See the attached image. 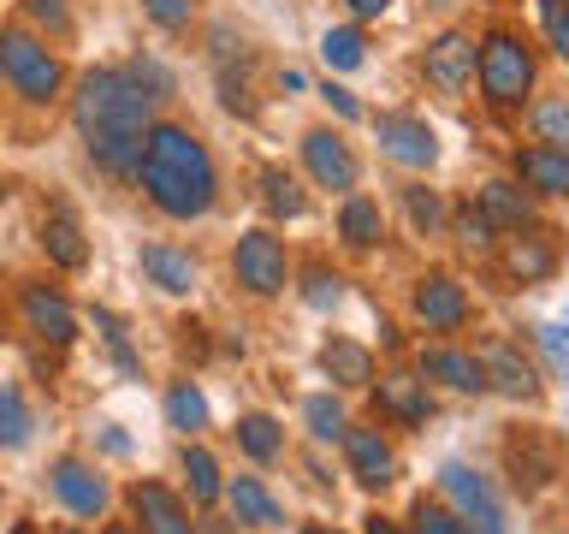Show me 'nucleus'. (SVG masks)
Wrapping results in <instances>:
<instances>
[{
  "mask_svg": "<svg viewBox=\"0 0 569 534\" xmlns=\"http://www.w3.org/2000/svg\"><path fill=\"white\" fill-rule=\"evenodd\" d=\"M149 113L154 101L124 78V66H101V71H83L78 78V96H71V119L89 142V160L113 178H131L137 172V155H142V131H149Z\"/></svg>",
  "mask_w": 569,
  "mask_h": 534,
  "instance_id": "obj_1",
  "label": "nucleus"
},
{
  "mask_svg": "<svg viewBox=\"0 0 569 534\" xmlns=\"http://www.w3.org/2000/svg\"><path fill=\"white\" fill-rule=\"evenodd\" d=\"M137 185L142 196L167 214V220H202L213 208V155L202 149V137L190 125H149L142 131V155H137Z\"/></svg>",
  "mask_w": 569,
  "mask_h": 534,
  "instance_id": "obj_2",
  "label": "nucleus"
},
{
  "mask_svg": "<svg viewBox=\"0 0 569 534\" xmlns=\"http://www.w3.org/2000/svg\"><path fill=\"white\" fill-rule=\"evenodd\" d=\"M475 78H480L487 107L510 113V107H522L528 89H533V48L522 42V36H510V30H492L487 42L475 48Z\"/></svg>",
  "mask_w": 569,
  "mask_h": 534,
  "instance_id": "obj_3",
  "label": "nucleus"
},
{
  "mask_svg": "<svg viewBox=\"0 0 569 534\" xmlns=\"http://www.w3.org/2000/svg\"><path fill=\"white\" fill-rule=\"evenodd\" d=\"M0 78L12 83V96L24 101H53L66 83V66L42 36L30 30H0Z\"/></svg>",
  "mask_w": 569,
  "mask_h": 534,
  "instance_id": "obj_4",
  "label": "nucleus"
},
{
  "mask_svg": "<svg viewBox=\"0 0 569 534\" xmlns=\"http://www.w3.org/2000/svg\"><path fill=\"white\" fill-rule=\"evenodd\" d=\"M439 487H445V498H451V511L462 516V528H469V534H510L492 481L475 475L469 463H445V469H439Z\"/></svg>",
  "mask_w": 569,
  "mask_h": 534,
  "instance_id": "obj_5",
  "label": "nucleus"
},
{
  "mask_svg": "<svg viewBox=\"0 0 569 534\" xmlns=\"http://www.w3.org/2000/svg\"><path fill=\"white\" fill-rule=\"evenodd\" d=\"M231 274L249 297H279L284 291V274H291V261H284V244L273 238L267 226L243 231L238 249H231Z\"/></svg>",
  "mask_w": 569,
  "mask_h": 534,
  "instance_id": "obj_6",
  "label": "nucleus"
},
{
  "mask_svg": "<svg viewBox=\"0 0 569 534\" xmlns=\"http://www.w3.org/2000/svg\"><path fill=\"white\" fill-rule=\"evenodd\" d=\"M373 137H380V155L398 160V167H409V172H421V167H433V160H439L433 125L416 119V113H380V119H373Z\"/></svg>",
  "mask_w": 569,
  "mask_h": 534,
  "instance_id": "obj_7",
  "label": "nucleus"
},
{
  "mask_svg": "<svg viewBox=\"0 0 569 534\" xmlns=\"http://www.w3.org/2000/svg\"><path fill=\"white\" fill-rule=\"evenodd\" d=\"M409 303H416V320H421L427 333H462V327H469V297H462V285L451 274L416 279Z\"/></svg>",
  "mask_w": 569,
  "mask_h": 534,
  "instance_id": "obj_8",
  "label": "nucleus"
},
{
  "mask_svg": "<svg viewBox=\"0 0 569 534\" xmlns=\"http://www.w3.org/2000/svg\"><path fill=\"white\" fill-rule=\"evenodd\" d=\"M48 487L53 498L71 511V516H101L107 511V481L96 475V463H83V457H53V469H48Z\"/></svg>",
  "mask_w": 569,
  "mask_h": 534,
  "instance_id": "obj_9",
  "label": "nucleus"
},
{
  "mask_svg": "<svg viewBox=\"0 0 569 534\" xmlns=\"http://www.w3.org/2000/svg\"><path fill=\"white\" fill-rule=\"evenodd\" d=\"M18 309H24L30 333H42L48 345H71V338H78V315H71V303L53 291V285H42V279L18 285Z\"/></svg>",
  "mask_w": 569,
  "mask_h": 534,
  "instance_id": "obj_10",
  "label": "nucleus"
},
{
  "mask_svg": "<svg viewBox=\"0 0 569 534\" xmlns=\"http://www.w3.org/2000/svg\"><path fill=\"white\" fill-rule=\"evenodd\" d=\"M124 498H131V516H137L142 534H196L184 498H178L172 487H160V481H131Z\"/></svg>",
  "mask_w": 569,
  "mask_h": 534,
  "instance_id": "obj_11",
  "label": "nucleus"
},
{
  "mask_svg": "<svg viewBox=\"0 0 569 534\" xmlns=\"http://www.w3.org/2000/svg\"><path fill=\"white\" fill-rule=\"evenodd\" d=\"M345 463H350V475L362 481V487H391L398 481V457H391V439L380 434V427H345Z\"/></svg>",
  "mask_w": 569,
  "mask_h": 534,
  "instance_id": "obj_12",
  "label": "nucleus"
},
{
  "mask_svg": "<svg viewBox=\"0 0 569 534\" xmlns=\"http://www.w3.org/2000/svg\"><path fill=\"white\" fill-rule=\"evenodd\" d=\"M427 83L439 89V96H462L475 78V42L462 30H445L439 42H427Z\"/></svg>",
  "mask_w": 569,
  "mask_h": 534,
  "instance_id": "obj_13",
  "label": "nucleus"
},
{
  "mask_svg": "<svg viewBox=\"0 0 569 534\" xmlns=\"http://www.w3.org/2000/svg\"><path fill=\"white\" fill-rule=\"evenodd\" d=\"M302 160H309L320 190H356V155H350V142L338 131H327V125L302 137Z\"/></svg>",
  "mask_w": 569,
  "mask_h": 534,
  "instance_id": "obj_14",
  "label": "nucleus"
},
{
  "mask_svg": "<svg viewBox=\"0 0 569 534\" xmlns=\"http://www.w3.org/2000/svg\"><path fill=\"white\" fill-rule=\"evenodd\" d=\"M380 416H391L398 427H427V416H433V392H427L421 374H403V368H391L380 374Z\"/></svg>",
  "mask_w": 569,
  "mask_h": 534,
  "instance_id": "obj_15",
  "label": "nucleus"
},
{
  "mask_svg": "<svg viewBox=\"0 0 569 534\" xmlns=\"http://www.w3.org/2000/svg\"><path fill=\"white\" fill-rule=\"evenodd\" d=\"M516 178L533 196H563L569 190V149H551V142H528L516 149Z\"/></svg>",
  "mask_w": 569,
  "mask_h": 534,
  "instance_id": "obj_16",
  "label": "nucleus"
},
{
  "mask_svg": "<svg viewBox=\"0 0 569 534\" xmlns=\"http://www.w3.org/2000/svg\"><path fill=\"white\" fill-rule=\"evenodd\" d=\"M480 368H487V386H498L505 398H540V374H533V363L516 345H487V356H480Z\"/></svg>",
  "mask_w": 569,
  "mask_h": 534,
  "instance_id": "obj_17",
  "label": "nucleus"
},
{
  "mask_svg": "<svg viewBox=\"0 0 569 534\" xmlns=\"http://www.w3.org/2000/svg\"><path fill=\"white\" fill-rule=\"evenodd\" d=\"M142 274H149L154 291H167V297H190L196 291V261H190V249H178V244H142Z\"/></svg>",
  "mask_w": 569,
  "mask_h": 534,
  "instance_id": "obj_18",
  "label": "nucleus"
},
{
  "mask_svg": "<svg viewBox=\"0 0 569 534\" xmlns=\"http://www.w3.org/2000/svg\"><path fill=\"white\" fill-rule=\"evenodd\" d=\"M421 380H439V386H451V392H487V368H480V356L469 350H451V345H433V350H421Z\"/></svg>",
  "mask_w": 569,
  "mask_h": 534,
  "instance_id": "obj_19",
  "label": "nucleus"
},
{
  "mask_svg": "<svg viewBox=\"0 0 569 534\" xmlns=\"http://www.w3.org/2000/svg\"><path fill=\"white\" fill-rule=\"evenodd\" d=\"M505 267H510L522 285L551 279V274H558V244H551V231H528V238H516V244L505 249Z\"/></svg>",
  "mask_w": 569,
  "mask_h": 534,
  "instance_id": "obj_20",
  "label": "nucleus"
},
{
  "mask_svg": "<svg viewBox=\"0 0 569 534\" xmlns=\"http://www.w3.org/2000/svg\"><path fill=\"white\" fill-rule=\"evenodd\" d=\"M226 498H231V511H238V523H249V528H279L284 523V511H279V498L261 487L256 475H238L231 487H220Z\"/></svg>",
  "mask_w": 569,
  "mask_h": 534,
  "instance_id": "obj_21",
  "label": "nucleus"
},
{
  "mask_svg": "<svg viewBox=\"0 0 569 534\" xmlns=\"http://www.w3.org/2000/svg\"><path fill=\"white\" fill-rule=\"evenodd\" d=\"M480 214H487L492 226L522 231V226H533V196H528L522 185H505V178H492V185H480Z\"/></svg>",
  "mask_w": 569,
  "mask_h": 534,
  "instance_id": "obj_22",
  "label": "nucleus"
},
{
  "mask_svg": "<svg viewBox=\"0 0 569 534\" xmlns=\"http://www.w3.org/2000/svg\"><path fill=\"white\" fill-rule=\"evenodd\" d=\"M320 368H327L338 386H368L373 380V356H368V345H356V338H327V345H320Z\"/></svg>",
  "mask_w": 569,
  "mask_h": 534,
  "instance_id": "obj_23",
  "label": "nucleus"
},
{
  "mask_svg": "<svg viewBox=\"0 0 569 534\" xmlns=\"http://www.w3.org/2000/svg\"><path fill=\"white\" fill-rule=\"evenodd\" d=\"M42 249H48V256H53V261H60V267H71V274H78V267L89 261V244H83V226H78V220H71V214H66V208H53V214H48V220H42Z\"/></svg>",
  "mask_w": 569,
  "mask_h": 534,
  "instance_id": "obj_24",
  "label": "nucleus"
},
{
  "mask_svg": "<svg viewBox=\"0 0 569 534\" xmlns=\"http://www.w3.org/2000/svg\"><path fill=\"white\" fill-rule=\"evenodd\" d=\"M338 238L350 249H373L386 238V220H380V202H368V196H345V208H338Z\"/></svg>",
  "mask_w": 569,
  "mask_h": 534,
  "instance_id": "obj_25",
  "label": "nucleus"
},
{
  "mask_svg": "<svg viewBox=\"0 0 569 534\" xmlns=\"http://www.w3.org/2000/svg\"><path fill=\"white\" fill-rule=\"evenodd\" d=\"M30 404H24V392H18L12 380H0V452H24L30 445Z\"/></svg>",
  "mask_w": 569,
  "mask_h": 534,
  "instance_id": "obj_26",
  "label": "nucleus"
},
{
  "mask_svg": "<svg viewBox=\"0 0 569 534\" xmlns=\"http://www.w3.org/2000/svg\"><path fill=\"white\" fill-rule=\"evenodd\" d=\"M238 452L243 457H256V463H273L279 452H284V427L273 422V416H238Z\"/></svg>",
  "mask_w": 569,
  "mask_h": 534,
  "instance_id": "obj_27",
  "label": "nucleus"
},
{
  "mask_svg": "<svg viewBox=\"0 0 569 534\" xmlns=\"http://www.w3.org/2000/svg\"><path fill=\"white\" fill-rule=\"evenodd\" d=\"M167 422L178 427V434H202L208 427V398L196 380H172L167 386Z\"/></svg>",
  "mask_w": 569,
  "mask_h": 534,
  "instance_id": "obj_28",
  "label": "nucleus"
},
{
  "mask_svg": "<svg viewBox=\"0 0 569 534\" xmlns=\"http://www.w3.org/2000/svg\"><path fill=\"white\" fill-rule=\"evenodd\" d=\"M261 202H267V214H284V220H302V214H309V196L297 190V178L284 167L261 172Z\"/></svg>",
  "mask_w": 569,
  "mask_h": 534,
  "instance_id": "obj_29",
  "label": "nucleus"
},
{
  "mask_svg": "<svg viewBox=\"0 0 569 534\" xmlns=\"http://www.w3.org/2000/svg\"><path fill=\"white\" fill-rule=\"evenodd\" d=\"M510 469H516V487L540 493L558 475V452H533V439H510Z\"/></svg>",
  "mask_w": 569,
  "mask_h": 534,
  "instance_id": "obj_30",
  "label": "nucleus"
},
{
  "mask_svg": "<svg viewBox=\"0 0 569 534\" xmlns=\"http://www.w3.org/2000/svg\"><path fill=\"white\" fill-rule=\"evenodd\" d=\"M320 60H327L332 71H356L368 60V36L356 30V24H338V30H327L320 36Z\"/></svg>",
  "mask_w": 569,
  "mask_h": 534,
  "instance_id": "obj_31",
  "label": "nucleus"
},
{
  "mask_svg": "<svg viewBox=\"0 0 569 534\" xmlns=\"http://www.w3.org/2000/svg\"><path fill=\"white\" fill-rule=\"evenodd\" d=\"M184 475H190V498L196 505H213V498H220V463H213V452H202V445H184Z\"/></svg>",
  "mask_w": 569,
  "mask_h": 534,
  "instance_id": "obj_32",
  "label": "nucleus"
},
{
  "mask_svg": "<svg viewBox=\"0 0 569 534\" xmlns=\"http://www.w3.org/2000/svg\"><path fill=\"white\" fill-rule=\"evenodd\" d=\"M302 422H309V434L327 445V439H345V427H350V416H345V404L338 398H327V392H315V398H302Z\"/></svg>",
  "mask_w": 569,
  "mask_h": 534,
  "instance_id": "obj_33",
  "label": "nucleus"
},
{
  "mask_svg": "<svg viewBox=\"0 0 569 534\" xmlns=\"http://www.w3.org/2000/svg\"><path fill=\"white\" fill-rule=\"evenodd\" d=\"M528 125L540 131V142H551V149H569V101L563 96H546L528 107Z\"/></svg>",
  "mask_w": 569,
  "mask_h": 534,
  "instance_id": "obj_34",
  "label": "nucleus"
},
{
  "mask_svg": "<svg viewBox=\"0 0 569 534\" xmlns=\"http://www.w3.org/2000/svg\"><path fill=\"white\" fill-rule=\"evenodd\" d=\"M124 78H131V83L142 89V96H149V101H154V107H160V101H172V71H167V66H160V60H154V53H137V60H131V66H124Z\"/></svg>",
  "mask_w": 569,
  "mask_h": 534,
  "instance_id": "obj_35",
  "label": "nucleus"
},
{
  "mask_svg": "<svg viewBox=\"0 0 569 534\" xmlns=\"http://www.w3.org/2000/svg\"><path fill=\"white\" fill-rule=\"evenodd\" d=\"M451 231H457V244L469 249V256H487L498 226H492V220H487V214H480L475 202H469V208H457V214H451Z\"/></svg>",
  "mask_w": 569,
  "mask_h": 534,
  "instance_id": "obj_36",
  "label": "nucleus"
},
{
  "mask_svg": "<svg viewBox=\"0 0 569 534\" xmlns=\"http://www.w3.org/2000/svg\"><path fill=\"white\" fill-rule=\"evenodd\" d=\"M409 534H469V528H462V516L451 505H439V498H416V511H409Z\"/></svg>",
  "mask_w": 569,
  "mask_h": 534,
  "instance_id": "obj_37",
  "label": "nucleus"
},
{
  "mask_svg": "<svg viewBox=\"0 0 569 534\" xmlns=\"http://www.w3.org/2000/svg\"><path fill=\"white\" fill-rule=\"evenodd\" d=\"M96 327H101V338H107V350H113L119 374H137V350H131V338H124V320H119L113 309H96Z\"/></svg>",
  "mask_w": 569,
  "mask_h": 534,
  "instance_id": "obj_38",
  "label": "nucleus"
},
{
  "mask_svg": "<svg viewBox=\"0 0 569 534\" xmlns=\"http://www.w3.org/2000/svg\"><path fill=\"white\" fill-rule=\"evenodd\" d=\"M403 208H409V220H416L421 231H439L445 226V202H439V190H427V185H409L403 190Z\"/></svg>",
  "mask_w": 569,
  "mask_h": 534,
  "instance_id": "obj_39",
  "label": "nucleus"
},
{
  "mask_svg": "<svg viewBox=\"0 0 569 534\" xmlns=\"http://www.w3.org/2000/svg\"><path fill=\"white\" fill-rule=\"evenodd\" d=\"M540 30L551 53H569V0H540Z\"/></svg>",
  "mask_w": 569,
  "mask_h": 534,
  "instance_id": "obj_40",
  "label": "nucleus"
},
{
  "mask_svg": "<svg viewBox=\"0 0 569 534\" xmlns=\"http://www.w3.org/2000/svg\"><path fill=\"white\" fill-rule=\"evenodd\" d=\"M142 12H149L160 30H172V36H178V30H190V18H196L190 0H142Z\"/></svg>",
  "mask_w": 569,
  "mask_h": 534,
  "instance_id": "obj_41",
  "label": "nucleus"
},
{
  "mask_svg": "<svg viewBox=\"0 0 569 534\" xmlns=\"http://www.w3.org/2000/svg\"><path fill=\"white\" fill-rule=\"evenodd\" d=\"M338 291H345V279H338V274H327V267H309V285H302V297H309L315 309H332V303H338Z\"/></svg>",
  "mask_w": 569,
  "mask_h": 534,
  "instance_id": "obj_42",
  "label": "nucleus"
},
{
  "mask_svg": "<svg viewBox=\"0 0 569 534\" xmlns=\"http://www.w3.org/2000/svg\"><path fill=\"white\" fill-rule=\"evenodd\" d=\"M24 12L36 18V24H48L53 36H66V30H71V12H66V0H24Z\"/></svg>",
  "mask_w": 569,
  "mask_h": 534,
  "instance_id": "obj_43",
  "label": "nucleus"
},
{
  "mask_svg": "<svg viewBox=\"0 0 569 534\" xmlns=\"http://www.w3.org/2000/svg\"><path fill=\"white\" fill-rule=\"evenodd\" d=\"M320 101H327L338 119H362V101H356L350 89H338V83H327V89H320Z\"/></svg>",
  "mask_w": 569,
  "mask_h": 534,
  "instance_id": "obj_44",
  "label": "nucleus"
},
{
  "mask_svg": "<svg viewBox=\"0 0 569 534\" xmlns=\"http://www.w3.org/2000/svg\"><path fill=\"white\" fill-rule=\"evenodd\" d=\"M540 345L551 356V368H563V327H540Z\"/></svg>",
  "mask_w": 569,
  "mask_h": 534,
  "instance_id": "obj_45",
  "label": "nucleus"
},
{
  "mask_svg": "<svg viewBox=\"0 0 569 534\" xmlns=\"http://www.w3.org/2000/svg\"><path fill=\"white\" fill-rule=\"evenodd\" d=\"M368 534H409V528H403V523H391V516H380V511H373V516H368Z\"/></svg>",
  "mask_w": 569,
  "mask_h": 534,
  "instance_id": "obj_46",
  "label": "nucleus"
},
{
  "mask_svg": "<svg viewBox=\"0 0 569 534\" xmlns=\"http://www.w3.org/2000/svg\"><path fill=\"white\" fill-rule=\"evenodd\" d=\"M386 7H391V0H350V12H356V18H380Z\"/></svg>",
  "mask_w": 569,
  "mask_h": 534,
  "instance_id": "obj_47",
  "label": "nucleus"
},
{
  "mask_svg": "<svg viewBox=\"0 0 569 534\" xmlns=\"http://www.w3.org/2000/svg\"><path fill=\"white\" fill-rule=\"evenodd\" d=\"M101 445H107V452H113V457H124V452H131V439H124L119 427H107V434H101Z\"/></svg>",
  "mask_w": 569,
  "mask_h": 534,
  "instance_id": "obj_48",
  "label": "nucleus"
},
{
  "mask_svg": "<svg viewBox=\"0 0 569 534\" xmlns=\"http://www.w3.org/2000/svg\"><path fill=\"white\" fill-rule=\"evenodd\" d=\"M196 534H238V528L220 523V516H202V523H196Z\"/></svg>",
  "mask_w": 569,
  "mask_h": 534,
  "instance_id": "obj_49",
  "label": "nucleus"
},
{
  "mask_svg": "<svg viewBox=\"0 0 569 534\" xmlns=\"http://www.w3.org/2000/svg\"><path fill=\"white\" fill-rule=\"evenodd\" d=\"M302 534H338V528H327V523H309V528H302Z\"/></svg>",
  "mask_w": 569,
  "mask_h": 534,
  "instance_id": "obj_50",
  "label": "nucleus"
},
{
  "mask_svg": "<svg viewBox=\"0 0 569 534\" xmlns=\"http://www.w3.org/2000/svg\"><path fill=\"white\" fill-rule=\"evenodd\" d=\"M101 534H137V528H124V523H107Z\"/></svg>",
  "mask_w": 569,
  "mask_h": 534,
  "instance_id": "obj_51",
  "label": "nucleus"
},
{
  "mask_svg": "<svg viewBox=\"0 0 569 534\" xmlns=\"http://www.w3.org/2000/svg\"><path fill=\"white\" fill-rule=\"evenodd\" d=\"M60 534H83V528H60Z\"/></svg>",
  "mask_w": 569,
  "mask_h": 534,
  "instance_id": "obj_52",
  "label": "nucleus"
},
{
  "mask_svg": "<svg viewBox=\"0 0 569 534\" xmlns=\"http://www.w3.org/2000/svg\"><path fill=\"white\" fill-rule=\"evenodd\" d=\"M0 196H7V178H0Z\"/></svg>",
  "mask_w": 569,
  "mask_h": 534,
  "instance_id": "obj_53",
  "label": "nucleus"
}]
</instances>
